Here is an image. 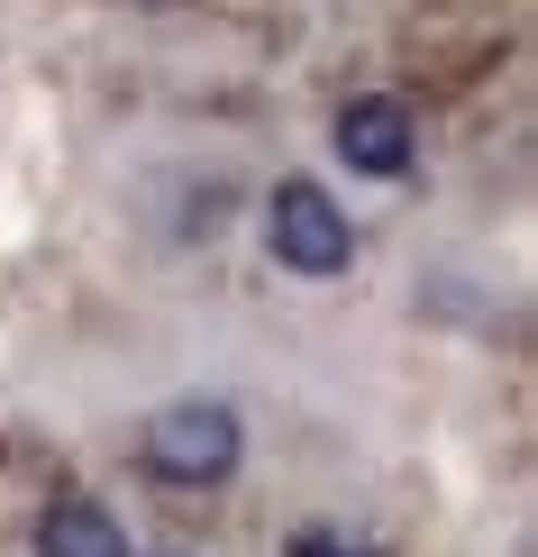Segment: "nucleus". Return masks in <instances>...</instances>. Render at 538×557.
<instances>
[{"mask_svg": "<svg viewBox=\"0 0 538 557\" xmlns=\"http://www.w3.org/2000/svg\"><path fill=\"white\" fill-rule=\"evenodd\" d=\"M265 238H274V265H284V274H311V284L347 274V257H356V228H347V211L320 193L311 174L274 183V201H265Z\"/></svg>", "mask_w": 538, "mask_h": 557, "instance_id": "f257e3e1", "label": "nucleus"}, {"mask_svg": "<svg viewBox=\"0 0 538 557\" xmlns=\"http://www.w3.org/2000/svg\"><path fill=\"white\" fill-rule=\"evenodd\" d=\"M247 457V430L228 403H174L147 421V467L165 484H228Z\"/></svg>", "mask_w": 538, "mask_h": 557, "instance_id": "f03ea898", "label": "nucleus"}, {"mask_svg": "<svg viewBox=\"0 0 538 557\" xmlns=\"http://www.w3.org/2000/svg\"><path fill=\"white\" fill-rule=\"evenodd\" d=\"M329 137H338V165H347V174H374V183L411 174V147H420L411 110L392 101V91H365V101H347Z\"/></svg>", "mask_w": 538, "mask_h": 557, "instance_id": "7ed1b4c3", "label": "nucleus"}, {"mask_svg": "<svg viewBox=\"0 0 538 557\" xmlns=\"http://www.w3.org/2000/svg\"><path fill=\"white\" fill-rule=\"evenodd\" d=\"M37 557H128V540H120V521H110L101 503L64 494L55 512L37 521Z\"/></svg>", "mask_w": 538, "mask_h": 557, "instance_id": "20e7f679", "label": "nucleus"}, {"mask_svg": "<svg viewBox=\"0 0 538 557\" xmlns=\"http://www.w3.org/2000/svg\"><path fill=\"white\" fill-rule=\"evenodd\" d=\"M284 557H374V548L338 540V530H292V548H284Z\"/></svg>", "mask_w": 538, "mask_h": 557, "instance_id": "39448f33", "label": "nucleus"}]
</instances>
